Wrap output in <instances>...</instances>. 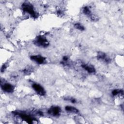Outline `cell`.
Listing matches in <instances>:
<instances>
[{
  "label": "cell",
  "mask_w": 124,
  "mask_h": 124,
  "mask_svg": "<svg viewBox=\"0 0 124 124\" xmlns=\"http://www.w3.org/2000/svg\"><path fill=\"white\" fill-rule=\"evenodd\" d=\"M22 9L23 11L29 14L33 18H36L38 16L37 13L35 12L33 6L29 2H24L22 5Z\"/></svg>",
  "instance_id": "1"
},
{
  "label": "cell",
  "mask_w": 124,
  "mask_h": 124,
  "mask_svg": "<svg viewBox=\"0 0 124 124\" xmlns=\"http://www.w3.org/2000/svg\"><path fill=\"white\" fill-rule=\"evenodd\" d=\"M33 44L35 46L41 47H47L49 45V43L46 38L42 35L38 36L33 41Z\"/></svg>",
  "instance_id": "2"
},
{
  "label": "cell",
  "mask_w": 124,
  "mask_h": 124,
  "mask_svg": "<svg viewBox=\"0 0 124 124\" xmlns=\"http://www.w3.org/2000/svg\"><path fill=\"white\" fill-rule=\"evenodd\" d=\"M13 113L15 115H18L22 120L26 121V122H27L29 124H32V123H33V122L35 120H35V119H34L31 116L26 114L24 113L19 112H17V111H15V112H13Z\"/></svg>",
  "instance_id": "3"
},
{
  "label": "cell",
  "mask_w": 124,
  "mask_h": 124,
  "mask_svg": "<svg viewBox=\"0 0 124 124\" xmlns=\"http://www.w3.org/2000/svg\"><path fill=\"white\" fill-rule=\"evenodd\" d=\"M61 112V108L58 106H52L47 110V113L53 117L59 116Z\"/></svg>",
  "instance_id": "4"
},
{
  "label": "cell",
  "mask_w": 124,
  "mask_h": 124,
  "mask_svg": "<svg viewBox=\"0 0 124 124\" xmlns=\"http://www.w3.org/2000/svg\"><path fill=\"white\" fill-rule=\"evenodd\" d=\"M31 86L33 89L39 95L41 96H44L46 94V91L45 90L44 88L40 84L37 83H33Z\"/></svg>",
  "instance_id": "5"
},
{
  "label": "cell",
  "mask_w": 124,
  "mask_h": 124,
  "mask_svg": "<svg viewBox=\"0 0 124 124\" xmlns=\"http://www.w3.org/2000/svg\"><path fill=\"white\" fill-rule=\"evenodd\" d=\"M30 58L32 61L39 64H44L46 62V58L39 55H32L31 56Z\"/></svg>",
  "instance_id": "6"
},
{
  "label": "cell",
  "mask_w": 124,
  "mask_h": 124,
  "mask_svg": "<svg viewBox=\"0 0 124 124\" xmlns=\"http://www.w3.org/2000/svg\"><path fill=\"white\" fill-rule=\"evenodd\" d=\"M1 88L3 91L7 93H12L14 92L15 87L11 84L6 83L1 85Z\"/></svg>",
  "instance_id": "7"
},
{
  "label": "cell",
  "mask_w": 124,
  "mask_h": 124,
  "mask_svg": "<svg viewBox=\"0 0 124 124\" xmlns=\"http://www.w3.org/2000/svg\"><path fill=\"white\" fill-rule=\"evenodd\" d=\"M97 58L98 60H102L105 62L109 63L111 62V59L107 56V55L103 52H98L97 54Z\"/></svg>",
  "instance_id": "8"
},
{
  "label": "cell",
  "mask_w": 124,
  "mask_h": 124,
  "mask_svg": "<svg viewBox=\"0 0 124 124\" xmlns=\"http://www.w3.org/2000/svg\"><path fill=\"white\" fill-rule=\"evenodd\" d=\"M81 66L85 70H86L89 73H94L95 72V69L92 65L84 64L82 65Z\"/></svg>",
  "instance_id": "9"
},
{
  "label": "cell",
  "mask_w": 124,
  "mask_h": 124,
  "mask_svg": "<svg viewBox=\"0 0 124 124\" xmlns=\"http://www.w3.org/2000/svg\"><path fill=\"white\" fill-rule=\"evenodd\" d=\"M65 109L67 112H69L70 113H75V114L78 113L79 112V110H78V108H75L74 107H72V106H67L65 107Z\"/></svg>",
  "instance_id": "10"
},
{
  "label": "cell",
  "mask_w": 124,
  "mask_h": 124,
  "mask_svg": "<svg viewBox=\"0 0 124 124\" xmlns=\"http://www.w3.org/2000/svg\"><path fill=\"white\" fill-rule=\"evenodd\" d=\"M83 13L85 15H86L87 16H88L89 17L92 14V12H91V11L90 10V8L87 6H85V7H83Z\"/></svg>",
  "instance_id": "11"
},
{
  "label": "cell",
  "mask_w": 124,
  "mask_h": 124,
  "mask_svg": "<svg viewBox=\"0 0 124 124\" xmlns=\"http://www.w3.org/2000/svg\"><path fill=\"white\" fill-rule=\"evenodd\" d=\"M74 27L77 30H78L80 31H83L85 30L84 27L80 23H76L74 24Z\"/></svg>",
  "instance_id": "12"
},
{
  "label": "cell",
  "mask_w": 124,
  "mask_h": 124,
  "mask_svg": "<svg viewBox=\"0 0 124 124\" xmlns=\"http://www.w3.org/2000/svg\"><path fill=\"white\" fill-rule=\"evenodd\" d=\"M112 94L113 96H116L118 94H122L123 95L124 92L123 90H120V89H114L112 91Z\"/></svg>",
  "instance_id": "13"
},
{
  "label": "cell",
  "mask_w": 124,
  "mask_h": 124,
  "mask_svg": "<svg viewBox=\"0 0 124 124\" xmlns=\"http://www.w3.org/2000/svg\"><path fill=\"white\" fill-rule=\"evenodd\" d=\"M66 100H69L71 102H72V103H75L76 102H77V101H76V100L75 99V98H73V97H71V98H66V99H65Z\"/></svg>",
  "instance_id": "14"
},
{
  "label": "cell",
  "mask_w": 124,
  "mask_h": 124,
  "mask_svg": "<svg viewBox=\"0 0 124 124\" xmlns=\"http://www.w3.org/2000/svg\"><path fill=\"white\" fill-rule=\"evenodd\" d=\"M23 72L25 74H30L31 73V69H24Z\"/></svg>",
  "instance_id": "15"
},
{
  "label": "cell",
  "mask_w": 124,
  "mask_h": 124,
  "mask_svg": "<svg viewBox=\"0 0 124 124\" xmlns=\"http://www.w3.org/2000/svg\"><path fill=\"white\" fill-rule=\"evenodd\" d=\"M6 69V66L5 65V64H4L2 66H1V72H3L4 71H5V70Z\"/></svg>",
  "instance_id": "16"
},
{
  "label": "cell",
  "mask_w": 124,
  "mask_h": 124,
  "mask_svg": "<svg viewBox=\"0 0 124 124\" xmlns=\"http://www.w3.org/2000/svg\"><path fill=\"white\" fill-rule=\"evenodd\" d=\"M62 59H63V61H64V62H67V60H68V57H67V56H64V57H63Z\"/></svg>",
  "instance_id": "17"
}]
</instances>
